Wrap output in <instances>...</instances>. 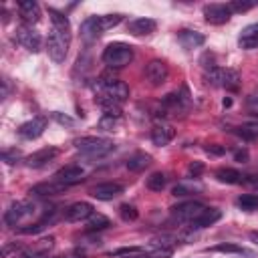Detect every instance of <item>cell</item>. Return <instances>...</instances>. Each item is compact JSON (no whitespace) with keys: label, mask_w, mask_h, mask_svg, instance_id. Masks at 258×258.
<instances>
[{"label":"cell","mask_w":258,"mask_h":258,"mask_svg":"<svg viewBox=\"0 0 258 258\" xmlns=\"http://www.w3.org/2000/svg\"><path fill=\"white\" fill-rule=\"evenodd\" d=\"M48 14H50L52 28H50V34L46 40V50L54 62H62L67 58L69 44H71V22L64 14H60L52 8H48Z\"/></svg>","instance_id":"cell-1"},{"label":"cell","mask_w":258,"mask_h":258,"mask_svg":"<svg viewBox=\"0 0 258 258\" xmlns=\"http://www.w3.org/2000/svg\"><path fill=\"white\" fill-rule=\"evenodd\" d=\"M75 147L81 155L89 157V159H101L105 155H109L113 149H115V143L111 139H105V137H79L75 139Z\"/></svg>","instance_id":"cell-2"},{"label":"cell","mask_w":258,"mask_h":258,"mask_svg":"<svg viewBox=\"0 0 258 258\" xmlns=\"http://www.w3.org/2000/svg\"><path fill=\"white\" fill-rule=\"evenodd\" d=\"M133 60V46L127 42H111L103 50V62L111 69H123Z\"/></svg>","instance_id":"cell-3"},{"label":"cell","mask_w":258,"mask_h":258,"mask_svg":"<svg viewBox=\"0 0 258 258\" xmlns=\"http://www.w3.org/2000/svg\"><path fill=\"white\" fill-rule=\"evenodd\" d=\"M95 91H97V95H103V97H107L119 105L125 103L129 97V87L119 79H105L103 77L101 81H97Z\"/></svg>","instance_id":"cell-4"},{"label":"cell","mask_w":258,"mask_h":258,"mask_svg":"<svg viewBox=\"0 0 258 258\" xmlns=\"http://www.w3.org/2000/svg\"><path fill=\"white\" fill-rule=\"evenodd\" d=\"M206 81L214 87H222V89H238L240 85V75L234 71V69H224V67H212L208 73H206Z\"/></svg>","instance_id":"cell-5"},{"label":"cell","mask_w":258,"mask_h":258,"mask_svg":"<svg viewBox=\"0 0 258 258\" xmlns=\"http://www.w3.org/2000/svg\"><path fill=\"white\" fill-rule=\"evenodd\" d=\"M16 42H18L20 46H24L28 52H38V50L42 48V38H40V34H38L32 26H28V24H22V26L16 28Z\"/></svg>","instance_id":"cell-6"},{"label":"cell","mask_w":258,"mask_h":258,"mask_svg":"<svg viewBox=\"0 0 258 258\" xmlns=\"http://www.w3.org/2000/svg\"><path fill=\"white\" fill-rule=\"evenodd\" d=\"M32 212H34V204H30V202H12L6 210V214H4V222H6V226H18Z\"/></svg>","instance_id":"cell-7"},{"label":"cell","mask_w":258,"mask_h":258,"mask_svg":"<svg viewBox=\"0 0 258 258\" xmlns=\"http://www.w3.org/2000/svg\"><path fill=\"white\" fill-rule=\"evenodd\" d=\"M204 210H206V206L200 204V202H183V204H177V206L171 208V216H173L177 222H187V224H191Z\"/></svg>","instance_id":"cell-8"},{"label":"cell","mask_w":258,"mask_h":258,"mask_svg":"<svg viewBox=\"0 0 258 258\" xmlns=\"http://www.w3.org/2000/svg\"><path fill=\"white\" fill-rule=\"evenodd\" d=\"M167 77H169V69H167V64L163 60L153 58V60L147 62V67H145V79L149 81V85L159 87V85H163L167 81Z\"/></svg>","instance_id":"cell-9"},{"label":"cell","mask_w":258,"mask_h":258,"mask_svg":"<svg viewBox=\"0 0 258 258\" xmlns=\"http://www.w3.org/2000/svg\"><path fill=\"white\" fill-rule=\"evenodd\" d=\"M232 16V10L228 4H206L204 6V18L210 24H226Z\"/></svg>","instance_id":"cell-10"},{"label":"cell","mask_w":258,"mask_h":258,"mask_svg":"<svg viewBox=\"0 0 258 258\" xmlns=\"http://www.w3.org/2000/svg\"><path fill=\"white\" fill-rule=\"evenodd\" d=\"M44 129H46V117L38 115V117H32L30 121L22 123L18 127V135L22 139H36V137H40L44 133Z\"/></svg>","instance_id":"cell-11"},{"label":"cell","mask_w":258,"mask_h":258,"mask_svg":"<svg viewBox=\"0 0 258 258\" xmlns=\"http://www.w3.org/2000/svg\"><path fill=\"white\" fill-rule=\"evenodd\" d=\"M83 167L77 165V163H69L64 167H60L56 173H54V181H60V183H67V185H75V183H81L83 181Z\"/></svg>","instance_id":"cell-12"},{"label":"cell","mask_w":258,"mask_h":258,"mask_svg":"<svg viewBox=\"0 0 258 258\" xmlns=\"http://www.w3.org/2000/svg\"><path fill=\"white\" fill-rule=\"evenodd\" d=\"M93 206L89 202H75L64 210V220L67 222H83L93 216Z\"/></svg>","instance_id":"cell-13"},{"label":"cell","mask_w":258,"mask_h":258,"mask_svg":"<svg viewBox=\"0 0 258 258\" xmlns=\"http://www.w3.org/2000/svg\"><path fill=\"white\" fill-rule=\"evenodd\" d=\"M123 194V185L121 183H115V181H105V183H97L93 189H91V196L101 200V202H109L117 196Z\"/></svg>","instance_id":"cell-14"},{"label":"cell","mask_w":258,"mask_h":258,"mask_svg":"<svg viewBox=\"0 0 258 258\" xmlns=\"http://www.w3.org/2000/svg\"><path fill=\"white\" fill-rule=\"evenodd\" d=\"M56 155H58V149H56V147H42V149H38V151L30 153L24 161H26V165H28V167L38 169V167H42V165L50 163Z\"/></svg>","instance_id":"cell-15"},{"label":"cell","mask_w":258,"mask_h":258,"mask_svg":"<svg viewBox=\"0 0 258 258\" xmlns=\"http://www.w3.org/2000/svg\"><path fill=\"white\" fill-rule=\"evenodd\" d=\"M157 28V22L153 18H135L127 24V30L133 34V36H145V34H151L155 32Z\"/></svg>","instance_id":"cell-16"},{"label":"cell","mask_w":258,"mask_h":258,"mask_svg":"<svg viewBox=\"0 0 258 258\" xmlns=\"http://www.w3.org/2000/svg\"><path fill=\"white\" fill-rule=\"evenodd\" d=\"M177 40H179V44H181L183 48L191 50V48L202 46V44L206 42V36H204L202 32H198V30H187V28H185V30H179Z\"/></svg>","instance_id":"cell-17"},{"label":"cell","mask_w":258,"mask_h":258,"mask_svg":"<svg viewBox=\"0 0 258 258\" xmlns=\"http://www.w3.org/2000/svg\"><path fill=\"white\" fill-rule=\"evenodd\" d=\"M173 135H175V131H173L169 125H165V123H157V125H153V129H151V141H153V145H157V147L167 145V143L173 139Z\"/></svg>","instance_id":"cell-18"},{"label":"cell","mask_w":258,"mask_h":258,"mask_svg":"<svg viewBox=\"0 0 258 258\" xmlns=\"http://www.w3.org/2000/svg\"><path fill=\"white\" fill-rule=\"evenodd\" d=\"M71 185H67V183H60V181H44V183H36L32 189H30V194L32 196H54V194H62V191H67Z\"/></svg>","instance_id":"cell-19"},{"label":"cell","mask_w":258,"mask_h":258,"mask_svg":"<svg viewBox=\"0 0 258 258\" xmlns=\"http://www.w3.org/2000/svg\"><path fill=\"white\" fill-rule=\"evenodd\" d=\"M222 218V212L218 210V208H206L194 222H191V228H198V230H202V228H208V226H212V224H216L218 220Z\"/></svg>","instance_id":"cell-20"},{"label":"cell","mask_w":258,"mask_h":258,"mask_svg":"<svg viewBox=\"0 0 258 258\" xmlns=\"http://www.w3.org/2000/svg\"><path fill=\"white\" fill-rule=\"evenodd\" d=\"M18 10H20V16L24 18V22L28 24H34L40 20V6L34 2V0H24L18 4Z\"/></svg>","instance_id":"cell-21"},{"label":"cell","mask_w":258,"mask_h":258,"mask_svg":"<svg viewBox=\"0 0 258 258\" xmlns=\"http://www.w3.org/2000/svg\"><path fill=\"white\" fill-rule=\"evenodd\" d=\"M101 34H103V30H101V26H99V22H97V16H89V18L81 24V36H83L87 42L97 40Z\"/></svg>","instance_id":"cell-22"},{"label":"cell","mask_w":258,"mask_h":258,"mask_svg":"<svg viewBox=\"0 0 258 258\" xmlns=\"http://www.w3.org/2000/svg\"><path fill=\"white\" fill-rule=\"evenodd\" d=\"M54 220H56V210H50V212H48V214H44V216H42L38 222L28 224V226L20 228L18 232H20V234H38V232H42L46 226H50Z\"/></svg>","instance_id":"cell-23"},{"label":"cell","mask_w":258,"mask_h":258,"mask_svg":"<svg viewBox=\"0 0 258 258\" xmlns=\"http://www.w3.org/2000/svg\"><path fill=\"white\" fill-rule=\"evenodd\" d=\"M216 179L222 183H244V175L232 167H220L216 171Z\"/></svg>","instance_id":"cell-24"},{"label":"cell","mask_w":258,"mask_h":258,"mask_svg":"<svg viewBox=\"0 0 258 258\" xmlns=\"http://www.w3.org/2000/svg\"><path fill=\"white\" fill-rule=\"evenodd\" d=\"M151 163V157L147 155V153H141V151H137V153H133L129 159H127V169H131V171H143L147 165Z\"/></svg>","instance_id":"cell-25"},{"label":"cell","mask_w":258,"mask_h":258,"mask_svg":"<svg viewBox=\"0 0 258 258\" xmlns=\"http://www.w3.org/2000/svg\"><path fill=\"white\" fill-rule=\"evenodd\" d=\"M236 206L242 212H256L258 210V194H242L236 200Z\"/></svg>","instance_id":"cell-26"},{"label":"cell","mask_w":258,"mask_h":258,"mask_svg":"<svg viewBox=\"0 0 258 258\" xmlns=\"http://www.w3.org/2000/svg\"><path fill=\"white\" fill-rule=\"evenodd\" d=\"M111 226V220L103 214H93L89 220H87V230L89 232H97V230H105Z\"/></svg>","instance_id":"cell-27"},{"label":"cell","mask_w":258,"mask_h":258,"mask_svg":"<svg viewBox=\"0 0 258 258\" xmlns=\"http://www.w3.org/2000/svg\"><path fill=\"white\" fill-rule=\"evenodd\" d=\"M121 20H123L121 14H103V16H97V22H99V26H101L103 32L109 30V28H113V26H117Z\"/></svg>","instance_id":"cell-28"},{"label":"cell","mask_w":258,"mask_h":258,"mask_svg":"<svg viewBox=\"0 0 258 258\" xmlns=\"http://www.w3.org/2000/svg\"><path fill=\"white\" fill-rule=\"evenodd\" d=\"M165 183H167V177L163 173H159V171H155V173H151L147 177V187L151 191H161L165 187Z\"/></svg>","instance_id":"cell-29"},{"label":"cell","mask_w":258,"mask_h":258,"mask_svg":"<svg viewBox=\"0 0 258 258\" xmlns=\"http://www.w3.org/2000/svg\"><path fill=\"white\" fill-rule=\"evenodd\" d=\"M210 252H226V254H248L242 246L238 244H230V242H224V244H218V246H212Z\"/></svg>","instance_id":"cell-30"},{"label":"cell","mask_w":258,"mask_h":258,"mask_svg":"<svg viewBox=\"0 0 258 258\" xmlns=\"http://www.w3.org/2000/svg\"><path fill=\"white\" fill-rule=\"evenodd\" d=\"M121 123V117H111V115H103L99 119V129L103 131H117Z\"/></svg>","instance_id":"cell-31"},{"label":"cell","mask_w":258,"mask_h":258,"mask_svg":"<svg viewBox=\"0 0 258 258\" xmlns=\"http://www.w3.org/2000/svg\"><path fill=\"white\" fill-rule=\"evenodd\" d=\"M119 216L125 220V222H133V220H137V208L135 206H131V204H121L119 206Z\"/></svg>","instance_id":"cell-32"},{"label":"cell","mask_w":258,"mask_h":258,"mask_svg":"<svg viewBox=\"0 0 258 258\" xmlns=\"http://www.w3.org/2000/svg\"><path fill=\"white\" fill-rule=\"evenodd\" d=\"M240 137L244 139H256L258 137V125H244V127H238L236 131Z\"/></svg>","instance_id":"cell-33"},{"label":"cell","mask_w":258,"mask_h":258,"mask_svg":"<svg viewBox=\"0 0 258 258\" xmlns=\"http://www.w3.org/2000/svg\"><path fill=\"white\" fill-rule=\"evenodd\" d=\"M228 6H230L232 12H246V10L254 8V2H240V0H234V2H230Z\"/></svg>","instance_id":"cell-34"},{"label":"cell","mask_w":258,"mask_h":258,"mask_svg":"<svg viewBox=\"0 0 258 258\" xmlns=\"http://www.w3.org/2000/svg\"><path fill=\"white\" fill-rule=\"evenodd\" d=\"M238 44H240V48H246V50H250V48H258V36H248V38L240 36Z\"/></svg>","instance_id":"cell-35"},{"label":"cell","mask_w":258,"mask_h":258,"mask_svg":"<svg viewBox=\"0 0 258 258\" xmlns=\"http://www.w3.org/2000/svg\"><path fill=\"white\" fill-rule=\"evenodd\" d=\"M52 119H54L58 125H67V127H73V125H75V119H71L69 115H62V113H58V111L52 113Z\"/></svg>","instance_id":"cell-36"},{"label":"cell","mask_w":258,"mask_h":258,"mask_svg":"<svg viewBox=\"0 0 258 258\" xmlns=\"http://www.w3.org/2000/svg\"><path fill=\"white\" fill-rule=\"evenodd\" d=\"M20 157V151L18 149H4L2 151V159L6 163H16V159Z\"/></svg>","instance_id":"cell-37"},{"label":"cell","mask_w":258,"mask_h":258,"mask_svg":"<svg viewBox=\"0 0 258 258\" xmlns=\"http://www.w3.org/2000/svg\"><path fill=\"white\" fill-rule=\"evenodd\" d=\"M196 189H200V187H189V185H185V183H177V185L173 187V196H187V194H194Z\"/></svg>","instance_id":"cell-38"},{"label":"cell","mask_w":258,"mask_h":258,"mask_svg":"<svg viewBox=\"0 0 258 258\" xmlns=\"http://www.w3.org/2000/svg\"><path fill=\"white\" fill-rule=\"evenodd\" d=\"M240 36H244V38H248V36H258V22L244 26L242 32H240Z\"/></svg>","instance_id":"cell-39"},{"label":"cell","mask_w":258,"mask_h":258,"mask_svg":"<svg viewBox=\"0 0 258 258\" xmlns=\"http://www.w3.org/2000/svg\"><path fill=\"white\" fill-rule=\"evenodd\" d=\"M187 171H189V173H191L194 177H198V175H200V173L204 171V165H202L200 161H196V163H191V165L187 167Z\"/></svg>","instance_id":"cell-40"},{"label":"cell","mask_w":258,"mask_h":258,"mask_svg":"<svg viewBox=\"0 0 258 258\" xmlns=\"http://www.w3.org/2000/svg\"><path fill=\"white\" fill-rule=\"evenodd\" d=\"M206 151H208V153H212V155H222L226 149H224V147H220V145H208V147H206Z\"/></svg>","instance_id":"cell-41"},{"label":"cell","mask_w":258,"mask_h":258,"mask_svg":"<svg viewBox=\"0 0 258 258\" xmlns=\"http://www.w3.org/2000/svg\"><path fill=\"white\" fill-rule=\"evenodd\" d=\"M234 159H236V161H240V163L248 161V151H246V149H242V151H236V153H234Z\"/></svg>","instance_id":"cell-42"},{"label":"cell","mask_w":258,"mask_h":258,"mask_svg":"<svg viewBox=\"0 0 258 258\" xmlns=\"http://www.w3.org/2000/svg\"><path fill=\"white\" fill-rule=\"evenodd\" d=\"M244 183H250L258 189V177H254V175H244Z\"/></svg>","instance_id":"cell-43"},{"label":"cell","mask_w":258,"mask_h":258,"mask_svg":"<svg viewBox=\"0 0 258 258\" xmlns=\"http://www.w3.org/2000/svg\"><path fill=\"white\" fill-rule=\"evenodd\" d=\"M58 258H85V256L79 254V252H73V254H67V256H58Z\"/></svg>","instance_id":"cell-44"},{"label":"cell","mask_w":258,"mask_h":258,"mask_svg":"<svg viewBox=\"0 0 258 258\" xmlns=\"http://www.w3.org/2000/svg\"><path fill=\"white\" fill-rule=\"evenodd\" d=\"M250 240H252L254 244H258V232H250Z\"/></svg>","instance_id":"cell-45"}]
</instances>
